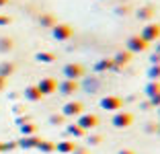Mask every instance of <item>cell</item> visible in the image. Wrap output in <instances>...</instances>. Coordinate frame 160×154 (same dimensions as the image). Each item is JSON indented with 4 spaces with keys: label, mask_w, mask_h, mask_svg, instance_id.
Masks as SVG:
<instances>
[{
    "label": "cell",
    "mask_w": 160,
    "mask_h": 154,
    "mask_svg": "<svg viewBox=\"0 0 160 154\" xmlns=\"http://www.w3.org/2000/svg\"><path fill=\"white\" fill-rule=\"evenodd\" d=\"M133 121H136V115H133L132 111H115L113 119H111V123H113L115 127H119V130L129 127Z\"/></svg>",
    "instance_id": "1"
},
{
    "label": "cell",
    "mask_w": 160,
    "mask_h": 154,
    "mask_svg": "<svg viewBox=\"0 0 160 154\" xmlns=\"http://www.w3.org/2000/svg\"><path fill=\"white\" fill-rule=\"evenodd\" d=\"M125 49H129L132 54H142V51H148V47H150V43L146 41V39L142 37V35H132V37L127 39L125 43Z\"/></svg>",
    "instance_id": "2"
},
{
    "label": "cell",
    "mask_w": 160,
    "mask_h": 154,
    "mask_svg": "<svg viewBox=\"0 0 160 154\" xmlns=\"http://www.w3.org/2000/svg\"><path fill=\"white\" fill-rule=\"evenodd\" d=\"M64 74H66V78H70V80H78V78H82V76L86 74V68L82 64H78V62H70V64L64 66Z\"/></svg>",
    "instance_id": "3"
},
{
    "label": "cell",
    "mask_w": 160,
    "mask_h": 154,
    "mask_svg": "<svg viewBox=\"0 0 160 154\" xmlns=\"http://www.w3.org/2000/svg\"><path fill=\"white\" fill-rule=\"evenodd\" d=\"M101 107H103L105 111H121L123 99L117 97V95H107V97L101 99Z\"/></svg>",
    "instance_id": "4"
},
{
    "label": "cell",
    "mask_w": 160,
    "mask_h": 154,
    "mask_svg": "<svg viewBox=\"0 0 160 154\" xmlns=\"http://www.w3.org/2000/svg\"><path fill=\"white\" fill-rule=\"evenodd\" d=\"M142 37L146 39L148 43H154V41H158L160 39V23H148L146 27L142 29V33H140Z\"/></svg>",
    "instance_id": "5"
},
{
    "label": "cell",
    "mask_w": 160,
    "mask_h": 154,
    "mask_svg": "<svg viewBox=\"0 0 160 154\" xmlns=\"http://www.w3.org/2000/svg\"><path fill=\"white\" fill-rule=\"evenodd\" d=\"M132 60H133V54H132L129 49H121V51H117V54L113 56V64H115L113 70H121L123 66L132 64Z\"/></svg>",
    "instance_id": "6"
},
{
    "label": "cell",
    "mask_w": 160,
    "mask_h": 154,
    "mask_svg": "<svg viewBox=\"0 0 160 154\" xmlns=\"http://www.w3.org/2000/svg\"><path fill=\"white\" fill-rule=\"evenodd\" d=\"M99 115H97V113H82V115H80V119H78V126L82 127V130H92V127H97L99 126Z\"/></svg>",
    "instance_id": "7"
},
{
    "label": "cell",
    "mask_w": 160,
    "mask_h": 154,
    "mask_svg": "<svg viewBox=\"0 0 160 154\" xmlns=\"http://www.w3.org/2000/svg\"><path fill=\"white\" fill-rule=\"evenodd\" d=\"M52 31H53V37H56L58 41H66V39H70V37H72L74 29H72L70 25H66V23H58L56 27L52 29Z\"/></svg>",
    "instance_id": "8"
},
{
    "label": "cell",
    "mask_w": 160,
    "mask_h": 154,
    "mask_svg": "<svg viewBox=\"0 0 160 154\" xmlns=\"http://www.w3.org/2000/svg\"><path fill=\"white\" fill-rule=\"evenodd\" d=\"M136 17L140 21H152L156 17V6L150 4V2H148V4H144V6H140V8L136 10Z\"/></svg>",
    "instance_id": "9"
},
{
    "label": "cell",
    "mask_w": 160,
    "mask_h": 154,
    "mask_svg": "<svg viewBox=\"0 0 160 154\" xmlns=\"http://www.w3.org/2000/svg\"><path fill=\"white\" fill-rule=\"evenodd\" d=\"M82 111H84V105L80 101H70L64 105V115L66 117H76V115H82Z\"/></svg>",
    "instance_id": "10"
},
{
    "label": "cell",
    "mask_w": 160,
    "mask_h": 154,
    "mask_svg": "<svg viewBox=\"0 0 160 154\" xmlns=\"http://www.w3.org/2000/svg\"><path fill=\"white\" fill-rule=\"evenodd\" d=\"M115 64H113V58H103V60H99L97 64L92 66L94 72H107V70H113Z\"/></svg>",
    "instance_id": "11"
},
{
    "label": "cell",
    "mask_w": 160,
    "mask_h": 154,
    "mask_svg": "<svg viewBox=\"0 0 160 154\" xmlns=\"http://www.w3.org/2000/svg\"><path fill=\"white\" fill-rule=\"evenodd\" d=\"M58 89L62 90L64 95H74L76 90H78V82L76 80H70V78H66L62 84H58Z\"/></svg>",
    "instance_id": "12"
},
{
    "label": "cell",
    "mask_w": 160,
    "mask_h": 154,
    "mask_svg": "<svg viewBox=\"0 0 160 154\" xmlns=\"http://www.w3.org/2000/svg\"><path fill=\"white\" fill-rule=\"evenodd\" d=\"M144 93H146V97H148V99L158 97V95H160V80H150V82L146 84Z\"/></svg>",
    "instance_id": "13"
},
{
    "label": "cell",
    "mask_w": 160,
    "mask_h": 154,
    "mask_svg": "<svg viewBox=\"0 0 160 154\" xmlns=\"http://www.w3.org/2000/svg\"><path fill=\"white\" fill-rule=\"evenodd\" d=\"M37 89L41 90V95H49V93H53V90L58 89V82L53 78H45V80H41V84H39Z\"/></svg>",
    "instance_id": "14"
},
{
    "label": "cell",
    "mask_w": 160,
    "mask_h": 154,
    "mask_svg": "<svg viewBox=\"0 0 160 154\" xmlns=\"http://www.w3.org/2000/svg\"><path fill=\"white\" fill-rule=\"evenodd\" d=\"M148 78L150 80H160V62H156V64H152L150 68H148Z\"/></svg>",
    "instance_id": "15"
},
{
    "label": "cell",
    "mask_w": 160,
    "mask_h": 154,
    "mask_svg": "<svg viewBox=\"0 0 160 154\" xmlns=\"http://www.w3.org/2000/svg\"><path fill=\"white\" fill-rule=\"evenodd\" d=\"M84 89L90 90V93H94L97 89H101V80H97V78H84Z\"/></svg>",
    "instance_id": "16"
},
{
    "label": "cell",
    "mask_w": 160,
    "mask_h": 154,
    "mask_svg": "<svg viewBox=\"0 0 160 154\" xmlns=\"http://www.w3.org/2000/svg\"><path fill=\"white\" fill-rule=\"evenodd\" d=\"M132 10H133L132 4H119V6H115V14H119V17H127Z\"/></svg>",
    "instance_id": "17"
},
{
    "label": "cell",
    "mask_w": 160,
    "mask_h": 154,
    "mask_svg": "<svg viewBox=\"0 0 160 154\" xmlns=\"http://www.w3.org/2000/svg\"><path fill=\"white\" fill-rule=\"evenodd\" d=\"M68 134H70V136H74V138H82V136H84L86 131L82 130V127H80L78 123H76V126H70V127H68Z\"/></svg>",
    "instance_id": "18"
},
{
    "label": "cell",
    "mask_w": 160,
    "mask_h": 154,
    "mask_svg": "<svg viewBox=\"0 0 160 154\" xmlns=\"http://www.w3.org/2000/svg\"><path fill=\"white\" fill-rule=\"evenodd\" d=\"M58 150H60V152H74L76 144L74 142H62V144H58Z\"/></svg>",
    "instance_id": "19"
},
{
    "label": "cell",
    "mask_w": 160,
    "mask_h": 154,
    "mask_svg": "<svg viewBox=\"0 0 160 154\" xmlns=\"http://www.w3.org/2000/svg\"><path fill=\"white\" fill-rule=\"evenodd\" d=\"M41 25H45V27H56V19H53V14H43V17H41Z\"/></svg>",
    "instance_id": "20"
},
{
    "label": "cell",
    "mask_w": 160,
    "mask_h": 154,
    "mask_svg": "<svg viewBox=\"0 0 160 154\" xmlns=\"http://www.w3.org/2000/svg\"><path fill=\"white\" fill-rule=\"evenodd\" d=\"M27 97L33 99V101H39V99H41V90H39L37 86H31V89H27Z\"/></svg>",
    "instance_id": "21"
},
{
    "label": "cell",
    "mask_w": 160,
    "mask_h": 154,
    "mask_svg": "<svg viewBox=\"0 0 160 154\" xmlns=\"http://www.w3.org/2000/svg\"><path fill=\"white\" fill-rule=\"evenodd\" d=\"M101 142H103V136H101V134H90L88 136V144L97 146V144H101Z\"/></svg>",
    "instance_id": "22"
},
{
    "label": "cell",
    "mask_w": 160,
    "mask_h": 154,
    "mask_svg": "<svg viewBox=\"0 0 160 154\" xmlns=\"http://www.w3.org/2000/svg\"><path fill=\"white\" fill-rule=\"evenodd\" d=\"M158 130H160V123H156V121L146 123V131L148 134H154V131H158Z\"/></svg>",
    "instance_id": "23"
},
{
    "label": "cell",
    "mask_w": 160,
    "mask_h": 154,
    "mask_svg": "<svg viewBox=\"0 0 160 154\" xmlns=\"http://www.w3.org/2000/svg\"><path fill=\"white\" fill-rule=\"evenodd\" d=\"M37 58L41 62H53V60H56V56H53V54H39Z\"/></svg>",
    "instance_id": "24"
},
{
    "label": "cell",
    "mask_w": 160,
    "mask_h": 154,
    "mask_svg": "<svg viewBox=\"0 0 160 154\" xmlns=\"http://www.w3.org/2000/svg\"><path fill=\"white\" fill-rule=\"evenodd\" d=\"M52 123H58V126H60V123H64V115H53L52 117Z\"/></svg>",
    "instance_id": "25"
},
{
    "label": "cell",
    "mask_w": 160,
    "mask_h": 154,
    "mask_svg": "<svg viewBox=\"0 0 160 154\" xmlns=\"http://www.w3.org/2000/svg\"><path fill=\"white\" fill-rule=\"evenodd\" d=\"M41 148H43V150H53L56 146H53L52 142H43V146H41Z\"/></svg>",
    "instance_id": "26"
},
{
    "label": "cell",
    "mask_w": 160,
    "mask_h": 154,
    "mask_svg": "<svg viewBox=\"0 0 160 154\" xmlns=\"http://www.w3.org/2000/svg\"><path fill=\"white\" fill-rule=\"evenodd\" d=\"M119 154H136L133 150H129V148H123V150H119Z\"/></svg>",
    "instance_id": "27"
},
{
    "label": "cell",
    "mask_w": 160,
    "mask_h": 154,
    "mask_svg": "<svg viewBox=\"0 0 160 154\" xmlns=\"http://www.w3.org/2000/svg\"><path fill=\"white\" fill-rule=\"evenodd\" d=\"M72 154H88V152H86V150H78V148H76V150H74Z\"/></svg>",
    "instance_id": "28"
},
{
    "label": "cell",
    "mask_w": 160,
    "mask_h": 154,
    "mask_svg": "<svg viewBox=\"0 0 160 154\" xmlns=\"http://www.w3.org/2000/svg\"><path fill=\"white\" fill-rule=\"evenodd\" d=\"M6 2H8V0H0V6H2V4H6Z\"/></svg>",
    "instance_id": "29"
},
{
    "label": "cell",
    "mask_w": 160,
    "mask_h": 154,
    "mask_svg": "<svg viewBox=\"0 0 160 154\" xmlns=\"http://www.w3.org/2000/svg\"><path fill=\"white\" fill-rule=\"evenodd\" d=\"M156 111H158V121H160V107H158V109H156Z\"/></svg>",
    "instance_id": "30"
}]
</instances>
